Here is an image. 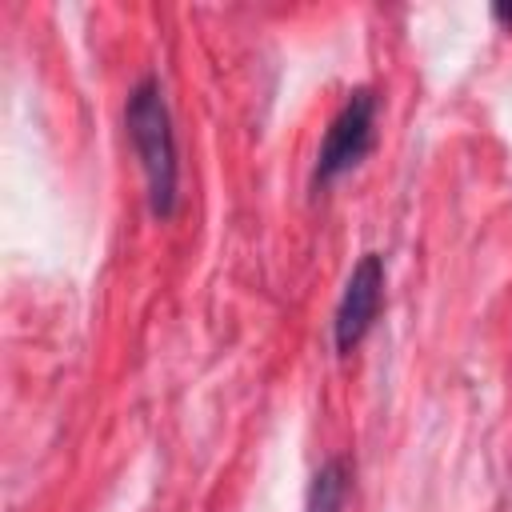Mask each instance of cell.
<instances>
[{"label": "cell", "mask_w": 512, "mask_h": 512, "mask_svg": "<svg viewBox=\"0 0 512 512\" xmlns=\"http://www.w3.org/2000/svg\"><path fill=\"white\" fill-rule=\"evenodd\" d=\"M380 308H384V256L364 252L360 264L352 268V276L336 300V316H332V344L340 356H348L368 336Z\"/></svg>", "instance_id": "3957f363"}, {"label": "cell", "mask_w": 512, "mask_h": 512, "mask_svg": "<svg viewBox=\"0 0 512 512\" xmlns=\"http://www.w3.org/2000/svg\"><path fill=\"white\" fill-rule=\"evenodd\" d=\"M124 124L136 148V160L144 168L148 180V208L156 220H168L176 212V184H180V164H176V132H172V116L160 92L156 76H144L124 104Z\"/></svg>", "instance_id": "6da1fadb"}, {"label": "cell", "mask_w": 512, "mask_h": 512, "mask_svg": "<svg viewBox=\"0 0 512 512\" xmlns=\"http://www.w3.org/2000/svg\"><path fill=\"white\" fill-rule=\"evenodd\" d=\"M372 140H376V96H372V88H356V92H348L344 108L332 116V124L324 132V144H320L316 168H312V188L320 192L332 180H340L344 172H352L372 152Z\"/></svg>", "instance_id": "7a4b0ae2"}, {"label": "cell", "mask_w": 512, "mask_h": 512, "mask_svg": "<svg viewBox=\"0 0 512 512\" xmlns=\"http://www.w3.org/2000/svg\"><path fill=\"white\" fill-rule=\"evenodd\" d=\"M492 16H496V20H500V24L512 32V4H496V8H492Z\"/></svg>", "instance_id": "5b68a950"}, {"label": "cell", "mask_w": 512, "mask_h": 512, "mask_svg": "<svg viewBox=\"0 0 512 512\" xmlns=\"http://www.w3.org/2000/svg\"><path fill=\"white\" fill-rule=\"evenodd\" d=\"M348 500V464L340 456L324 460L308 484V512H344Z\"/></svg>", "instance_id": "277c9868"}]
</instances>
